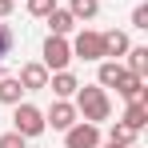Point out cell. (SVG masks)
<instances>
[{"mask_svg": "<svg viewBox=\"0 0 148 148\" xmlns=\"http://www.w3.org/2000/svg\"><path fill=\"white\" fill-rule=\"evenodd\" d=\"M136 136H140V132H132V128L120 124V120L108 128V144H120V148H132V144H136Z\"/></svg>", "mask_w": 148, "mask_h": 148, "instance_id": "cell-16", "label": "cell"}, {"mask_svg": "<svg viewBox=\"0 0 148 148\" xmlns=\"http://www.w3.org/2000/svg\"><path fill=\"white\" fill-rule=\"evenodd\" d=\"M20 88L24 92H40V88H48V68L40 64V60H28V64H20Z\"/></svg>", "mask_w": 148, "mask_h": 148, "instance_id": "cell-7", "label": "cell"}, {"mask_svg": "<svg viewBox=\"0 0 148 148\" xmlns=\"http://www.w3.org/2000/svg\"><path fill=\"white\" fill-rule=\"evenodd\" d=\"M68 44H72V60H88V64L104 60V40H100V32H92V28L76 32V40H68Z\"/></svg>", "mask_w": 148, "mask_h": 148, "instance_id": "cell-4", "label": "cell"}, {"mask_svg": "<svg viewBox=\"0 0 148 148\" xmlns=\"http://www.w3.org/2000/svg\"><path fill=\"white\" fill-rule=\"evenodd\" d=\"M44 20H48V28H52V36H68V32H72V28H76V16H72V12H68V8H60V4L52 8V12H48V16H44Z\"/></svg>", "mask_w": 148, "mask_h": 148, "instance_id": "cell-12", "label": "cell"}, {"mask_svg": "<svg viewBox=\"0 0 148 148\" xmlns=\"http://www.w3.org/2000/svg\"><path fill=\"white\" fill-rule=\"evenodd\" d=\"M68 12H72L76 20H92V16L100 12V0H72V4H68Z\"/></svg>", "mask_w": 148, "mask_h": 148, "instance_id": "cell-17", "label": "cell"}, {"mask_svg": "<svg viewBox=\"0 0 148 148\" xmlns=\"http://www.w3.org/2000/svg\"><path fill=\"white\" fill-rule=\"evenodd\" d=\"M72 104H76V112L88 124H104L112 116V96H108V88H100V84H80Z\"/></svg>", "mask_w": 148, "mask_h": 148, "instance_id": "cell-1", "label": "cell"}, {"mask_svg": "<svg viewBox=\"0 0 148 148\" xmlns=\"http://www.w3.org/2000/svg\"><path fill=\"white\" fill-rule=\"evenodd\" d=\"M16 112H12V128L24 136V140H36V136H44L48 132V124H44V112L36 108V104H28V100H20V104H12Z\"/></svg>", "mask_w": 148, "mask_h": 148, "instance_id": "cell-2", "label": "cell"}, {"mask_svg": "<svg viewBox=\"0 0 148 148\" xmlns=\"http://www.w3.org/2000/svg\"><path fill=\"white\" fill-rule=\"evenodd\" d=\"M48 72H64L68 64H72V44H68V36H52L44 40V60H40Z\"/></svg>", "mask_w": 148, "mask_h": 148, "instance_id": "cell-3", "label": "cell"}, {"mask_svg": "<svg viewBox=\"0 0 148 148\" xmlns=\"http://www.w3.org/2000/svg\"><path fill=\"white\" fill-rule=\"evenodd\" d=\"M0 76H4V64H0Z\"/></svg>", "mask_w": 148, "mask_h": 148, "instance_id": "cell-24", "label": "cell"}, {"mask_svg": "<svg viewBox=\"0 0 148 148\" xmlns=\"http://www.w3.org/2000/svg\"><path fill=\"white\" fill-rule=\"evenodd\" d=\"M76 120H80V112H76V104H72V100H52V108L44 112V124H48V128H56V132L72 128Z\"/></svg>", "mask_w": 148, "mask_h": 148, "instance_id": "cell-6", "label": "cell"}, {"mask_svg": "<svg viewBox=\"0 0 148 148\" xmlns=\"http://www.w3.org/2000/svg\"><path fill=\"white\" fill-rule=\"evenodd\" d=\"M0 148H28V140L12 128V132H4V136H0Z\"/></svg>", "mask_w": 148, "mask_h": 148, "instance_id": "cell-20", "label": "cell"}, {"mask_svg": "<svg viewBox=\"0 0 148 148\" xmlns=\"http://www.w3.org/2000/svg\"><path fill=\"white\" fill-rule=\"evenodd\" d=\"M100 144V124L76 120L72 128H64V148H96Z\"/></svg>", "mask_w": 148, "mask_h": 148, "instance_id": "cell-5", "label": "cell"}, {"mask_svg": "<svg viewBox=\"0 0 148 148\" xmlns=\"http://www.w3.org/2000/svg\"><path fill=\"white\" fill-rule=\"evenodd\" d=\"M48 88H52V96H56V100H72L76 88H80V80L64 68V72H48Z\"/></svg>", "mask_w": 148, "mask_h": 148, "instance_id": "cell-10", "label": "cell"}, {"mask_svg": "<svg viewBox=\"0 0 148 148\" xmlns=\"http://www.w3.org/2000/svg\"><path fill=\"white\" fill-rule=\"evenodd\" d=\"M12 8H16V0H0V20H8V16H12Z\"/></svg>", "mask_w": 148, "mask_h": 148, "instance_id": "cell-22", "label": "cell"}, {"mask_svg": "<svg viewBox=\"0 0 148 148\" xmlns=\"http://www.w3.org/2000/svg\"><path fill=\"white\" fill-rule=\"evenodd\" d=\"M124 68L136 76H148V48L144 44H132V48L124 52Z\"/></svg>", "mask_w": 148, "mask_h": 148, "instance_id": "cell-13", "label": "cell"}, {"mask_svg": "<svg viewBox=\"0 0 148 148\" xmlns=\"http://www.w3.org/2000/svg\"><path fill=\"white\" fill-rule=\"evenodd\" d=\"M12 48H16V32L8 24H0V64H4V56H12Z\"/></svg>", "mask_w": 148, "mask_h": 148, "instance_id": "cell-18", "label": "cell"}, {"mask_svg": "<svg viewBox=\"0 0 148 148\" xmlns=\"http://www.w3.org/2000/svg\"><path fill=\"white\" fill-rule=\"evenodd\" d=\"M100 68H96V84L100 88H112L116 80H120V72H124V64L120 60H96Z\"/></svg>", "mask_w": 148, "mask_h": 148, "instance_id": "cell-14", "label": "cell"}, {"mask_svg": "<svg viewBox=\"0 0 148 148\" xmlns=\"http://www.w3.org/2000/svg\"><path fill=\"white\" fill-rule=\"evenodd\" d=\"M120 124H128L132 132H144V124H148V100H128Z\"/></svg>", "mask_w": 148, "mask_h": 148, "instance_id": "cell-11", "label": "cell"}, {"mask_svg": "<svg viewBox=\"0 0 148 148\" xmlns=\"http://www.w3.org/2000/svg\"><path fill=\"white\" fill-rule=\"evenodd\" d=\"M100 40H104V60H120L124 52L132 48L128 32H120V28H108V32H100Z\"/></svg>", "mask_w": 148, "mask_h": 148, "instance_id": "cell-8", "label": "cell"}, {"mask_svg": "<svg viewBox=\"0 0 148 148\" xmlns=\"http://www.w3.org/2000/svg\"><path fill=\"white\" fill-rule=\"evenodd\" d=\"M52 8H56V0H28V16H40L44 20Z\"/></svg>", "mask_w": 148, "mask_h": 148, "instance_id": "cell-19", "label": "cell"}, {"mask_svg": "<svg viewBox=\"0 0 148 148\" xmlns=\"http://www.w3.org/2000/svg\"><path fill=\"white\" fill-rule=\"evenodd\" d=\"M132 28H148V4H136L132 8Z\"/></svg>", "mask_w": 148, "mask_h": 148, "instance_id": "cell-21", "label": "cell"}, {"mask_svg": "<svg viewBox=\"0 0 148 148\" xmlns=\"http://www.w3.org/2000/svg\"><path fill=\"white\" fill-rule=\"evenodd\" d=\"M20 96H24V88H20V80L16 76H0V104H20Z\"/></svg>", "mask_w": 148, "mask_h": 148, "instance_id": "cell-15", "label": "cell"}, {"mask_svg": "<svg viewBox=\"0 0 148 148\" xmlns=\"http://www.w3.org/2000/svg\"><path fill=\"white\" fill-rule=\"evenodd\" d=\"M96 148H120V144H104V140H100V144H96Z\"/></svg>", "mask_w": 148, "mask_h": 148, "instance_id": "cell-23", "label": "cell"}, {"mask_svg": "<svg viewBox=\"0 0 148 148\" xmlns=\"http://www.w3.org/2000/svg\"><path fill=\"white\" fill-rule=\"evenodd\" d=\"M112 88H116V92H120L124 100H148V92H144V76L128 72V68H124V72H120V80H116Z\"/></svg>", "mask_w": 148, "mask_h": 148, "instance_id": "cell-9", "label": "cell"}]
</instances>
